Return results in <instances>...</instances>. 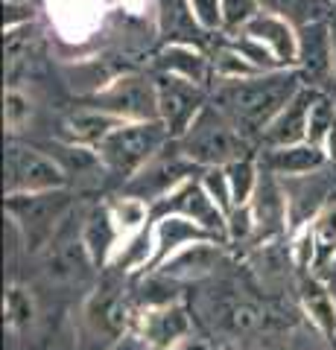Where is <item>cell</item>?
Listing matches in <instances>:
<instances>
[{
    "instance_id": "6da1fadb",
    "label": "cell",
    "mask_w": 336,
    "mask_h": 350,
    "mask_svg": "<svg viewBox=\"0 0 336 350\" xmlns=\"http://www.w3.org/2000/svg\"><path fill=\"white\" fill-rule=\"evenodd\" d=\"M301 88H305L301 73L296 68H284L272 73L248 76V79L216 82L211 91V103L252 140L263 135L266 126L281 114V108Z\"/></svg>"
},
{
    "instance_id": "7a4b0ae2",
    "label": "cell",
    "mask_w": 336,
    "mask_h": 350,
    "mask_svg": "<svg viewBox=\"0 0 336 350\" xmlns=\"http://www.w3.org/2000/svg\"><path fill=\"white\" fill-rule=\"evenodd\" d=\"M176 149L196 167H229L231 161L252 155L248 137L225 117L214 103L202 108V114L193 120V126L179 140H172Z\"/></svg>"
},
{
    "instance_id": "3957f363",
    "label": "cell",
    "mask_w": 336,
    "mask_h": 350,
    "mask_svg": "<svg viewBox=\"0 0 336 350\" xmlns=\"http://www.w3.org/2000/svg\"><path fill=\"white\" fill-rule=\"evenodd\" d=\"M170 137L167 126L161 120H140V123H120L112 135H108L96 155L103 161V170L117 175V178L129 181L132 175L153 161Z\"/></svg>"
},
{
    "instance_id": "277c9868",
    "label": "cell",
    "mask_w": 336,
    "mask_h": 350,
    "mask_svg": "<svg viewBox=\"0 0 336 350\" xmlns=\"http://www.w3.org/2000/svg\"><path fill=\"white\" fill-rule=\"evenodd\" d=\"M132 304L117 283L105 280L82 306V338L88 350H112L132 330Z\"/></svg>"
},
{
    "instance_id": "5b68a950",
    "label": "cell",
    "mask_w": 336,
    "mask_h": 350,
    "mask_svg": "<svg viewBox=\"0 0 336 350\" xmlns=\"http://www.w3.org/2000/svg\"><path fill=\"white\" fill-rule=\"evenodd\" d=\"M70 196L64 190H47V193H21L6 196V213L15 222V228L24 237L27 248L41 251L56 228L68 219Z\"/></svg>"
},
{
    "instance_id": "8992f818",
    "label": "cell",
    "mask_w": 336,
    "mask_h": 350,
    "mask_svg": "<svg viewBox=\"0 0 336 350\" xmlns=\"http://www.w3.org/2000/svg\"><path fill=\"white\" fill-rule=\"evenodd\" d=\"M82 103L114 114L126 123H140V120H158V88L155 76L140 73L138 68L120 73L112 85H105L100 94L85 96Z\"/></svg>"
},
{
    "instance_id": "52a82bcc",
    "label": "cell",
    "mask_w": 336,
    "mask_h": 350,
    "mask_svg": "<svg viewBox=\"0 0 336 350\" xmlns=\"http://www.w3.org/2000/svg\"><path fill=\"white\" fill-rule=\"evenodd\" d=\"M64 187H68V172H64V167L56 158L27 144H18V140H9L6 181H3L6 196L47 193V190H64Z\"/></svg>"
},
{
    "instance_id": "ba28073f",
    "label": "cell",
    "mask_w": 336,
    "mask_h": 350,
    "mask_svg": "<svg viewBox=\"0 0 336 350\" xmlns=\"http://www.w3.org/2000/svg\"><path fill=\"white\" fill-rule=\"evenodd\" d=\"M158 88V120L167 126L170 137L179 140L193 126V120L208 105V85L181 79L172 73H155Z\"/></svg>"
},
{
    "instance_id": "9c48e42d",
    "label": "cell",
    "mask_w": 336,
    "mask_h": 350,
    "mask_svg": "<svg viewBox=\"0 0 336 350\" xmlns=\"http://www.w3.org/2000/svg\"><path fill=\"white\" fill-rule=\"evenodd\" d=\"M296 70L301 73L305 85L313 88H324L328 82H336V32L328 18L298 27Z\"/></svg>"
},
{
    "instance_id": "30bf717a",
    "label": "cell",
    "mask_w": 336,
    "mask_h": 350,
    "mask_svg": "<svg viewBox=\"0 0 336 350\" xmlns=\"http://www.w3.org/2000/svg\"><path fill=\"white\" fill-rule=\"evenodd\" d=\"M164 213H179L184 219H190V222L202 225L205 231H211L220 243L229 239V216L220 211V204H216L208 190L202 187V181H181L176 190H170L167 196H161V199L153 204V216H164Z\"/></svg>"
},
{
    "instance_id": "8fae6325",
    "label": "cell",
    "mask_w": 336,
    "mask_h": 350,
    "mask_svg": "<svg viewBox=\"0 0 336 350\" xmlns=\"http://www.w3.org/2000/svg\"><path fill=\"white\" fill-rule=\"evenodd\" d=\"M41 266L53 283H73L94 266L82 239V222L68 225V219H64L56 228V234L50 237V243L41 248Z\"/></svg>"
},
{
    "instance_id": "7c38bea8",
    "label": "cell",
    "mask_w": 336,
    "mask_h": 350,
    "mask_svg": "<svg viewBox=\"0 0 336 350\" xmlns=\"http://www.w3.org/2000/svg\"><path fill=\"white\" fill-rule=\"evenodd\" d=\"M108 0H47V21L62 44L91 41L105 24Z\"/></svg>"
},
{
    "instance_id": "4fadbf2b",
    "label": "cell",
    "mask_w": 336,
    "mask_h": 350,
    "mask_svg": "<svg viewBox=\"0 0 336 350\" xmlns=\"http://www.w3.org/2000/svg\"><path fill=\"white\" fill-rule=\"evenodd\" d=\"M138 336L149 350H179L193 338V321L179 301L144 306L138 315Z\"/></svg>"
},
{
    "instance_id": "5bb4252c",
    "label": "cell",
    "mask_w": 336,
    "mask_h": 350,
    "mask_svg": "<svg viewBox=\"0 0 336 350\" xmlns=\"http://www.w3.org/2000/svg\"><path fill=\"white\" fill-rule=\"evenodd\" d=\"M193 167H196V163L188 161L181 152H176L172 158H167V155H161V152H158V155L149 161L144 170L129 178L126 193L140 196V199L158 202L161 196H167L170 190H176L181 181H188Z\"/></svg>"
},
{
    "instance_id": "9a60e30c",
    "label": "cell",
    "mask_w": 336,
    "mask_h": 350,
    "mask_svg": "<svg viewBox=\"0 0 336 350\" xmlns=\"http://www.w3.org/2000/svg\"><path fill=\"white\" fill-rule=\"evenodd\" d=\"M153 68L155 73H172L199 85L214 82V62L196 41H164L153 59Z\"/></svg>"
},
{
    "instance_id": "2e32d148",
    "label": "cell",
    "mask_w": 336,
    "mask_h": 350,
    "mask_svg": "<svg viewBox=\"0 0 336 350\" xmlns=\"http://www.w3.org/2000/svg\"><path fill=\"white\" fill-rule=\"evenodd\" d=\"M322 91L313 85H305L292 100L281 108V114L266 126V131L260 135L263 146H292V144H305L307 140V117L310 105Z\"/></svg>"
},
{
    "instance_id": "e0dca14e",
    "label": "cell",
    "mask_w": 336,
    "mask_h": 350,
    "mask_svg": "<svg viewBox=\"0 0 336 350\" xmlns=\"http://www.w3.org/2000/svg\"><path fill=\"white\" fill-rule=\"evenodd\" d=\"M196 239H216L211 231H205L202 225L190 222V219H184L179 213H164V216H155V225L153 231H149V262L146 269H155L161 266L172 251H179L184 245L196 243Z\"/></svg>"
},
{
    "instance_id": "ac0fdd59",
    "label": "cell",
    "mask_w": 336,
    "mask_h": 350,
    "mask_svg": "<svg viewBox=\"0 0 336 350\" xmlns=\"http://www.w3.org/2000/svg\"><path fill=\"white\" fill-rule=\"evenodd\" d=\"M120 123H126V120L82 103L62 117V140L77 144V146H88V149H100V144Z\"/></svg>"
},
{
    "instance_id": "d6986e66",
    "label": "cell",
    "mask_w": 336,
    "mask_h": 350,
    "mask_svg": "<svg viewBox=\"0 0 336 350\" xmlns=\"http://www.w3.org/2000/svg\"><path fill=\"white\" fill-rule=\"evenodd\" d=\"M240 32L257 38L260 44H266L284 68H296V59H298V27L292 24V21L260 9V12L248 21Z\"/></svg>"
},
{
    "instance_id": "ffe728a7",
    "label": "cell",
    "mask_w": 336,
    "mask_h": 350,
    "mask_svg": "<svg viewBox=\"0 0 336 350\" xmlns=\"http://www.w3.org/2000/svg\"><path fill=\"white\" fill-rule=\"evenodd\" d=\"M324 163H328L324 149L307 144V140L292 146H263V155H260V167L278 178H298V175L319 172Z\"/></svg>"
},
{
    "instance_id": "44dd1931",
    "label": "cell",
    "mask_w": 336,
    "mask_h": 350,
    "mask_svg": "<svg viewBox=\"0 0 336 350\" xmlns=\"http://www.w3.org/2000/svg\"><path fill=\"white\" fill-rule=\"evenodd\" d=\"M216 260H220L216 239H196V243L172 251L161 266H155V271L158 275H164V278H170V280H193V278L211 275Z\"/></svg>"
},
{
    "instance_id": "7402d4cb",
    "label": "cell",
    "mask_w": 336,
    "mask_h": 350,
    "mask_svg": "<svg viewBox=\"0 0 336 350\" xmlns=\"http://www.w3.org/2000/svg\"><path fill=\"white\" fill-rule=\"evenodd\" d=\"M126 70H132V64H117L114 59H100V56L77 59L73 64L64 68V73H68V85L82 96V100L85 96L100 94L105 85H112L117 76L126 73Z\"/></svg>"
},
{
    "instance_id": "603a6c76",
    "label": "cell",
    "mask_w": 336,
    "mask_h": 350,
    "mask_svg": "<svg viewBox=\"0 0 336 350\" xmlns=\"http://www.w3.org/2000/svg\"><path fill=\"white\" fill-rule=\"evenodd\" d=\"M82 239H85V248H88L94 266H103V262H108L117 254L120 237H117V228L112 219V207H94V211L85 213Z\"/></svg>"
},
{
    "instance_id": "cb8c5ba5",
    "label": "cell",
    "mask_w": 336,
    "mask_h": 350,
    "mask_svg": "<svg viewBox=\"0 0 336 350\" xmlns=\"http://www.w3.org/2000/svg\"><path fill=\"white\" fill-rule=\"evenodd\" d=\"M214 324L229 336H248L263 324V310L246 298H225L216 304Z\"/></svg>"
},
{
    "instance_id": "d4e9b609",
    "label": "cell",
    "mask_w": 336,
    "mask_h": 350,
    "mask_svg": "<svg viewBox=\"0 0 336 350\" xmlns=\"http://www.w3.org/2000/svg\"><path fill=\"white\" fill-rule=\"evenodd\" d=\"M301 306L324 336H336V301L319 278H301Z\"/></svg>"
},
{
    "instance_id": "484cf974",
    "label": "cell",
    "mask_w": 336,
    "mask_h": 350,
    "mask_svg": "<svg viewBox=\"0 0 336 350\" xmlns=\"http://www.w3.org/2000/svg\"><path fill=\"white\" fill-rule=\"evenodd\" d=\"M112 207V219H114V228H117V237H120V248H126L129 243H135V239L144 234L146 228V219L153 216V207L146 204V199H140V196H132L126 193L120 196ZM117 248V251H120Z\"/></svg>"
},
{
    "instance_id": "4316f807",
    "label": "cell",
    "mask_w": 336,
    "mask_h": 350,
    "mask_svg": "<svg viewBox=\"0 0 336 350\" xmlns=\"http://www.w3.org/2000/svg\"><path fill=\"white\" fill-rule=\"evenodd\" d=\"M3 312H6V327L12 333H27L32 324L38 321V301L29 286L24 283H9L6 298H3Z\"/></svg>"
},
{
    "instance_id": "83f0119b",
    "label": "cell",
    "mask_w": 336,
    "mask_h": 350,
    "mask_svg": "<svg viewBox=\"0 0 336 350\" xmlns=\"http://www.w3.org/2000/svg\"><path fill=\"white\" fill-rule=\"evenodd\" d=\"M263 12H272L292 21L296 27H305L310 21H319V18H328L331 12V0H257Z\"/></svg>"
},
{
    "instance_id": "f1b7e54d",
    "label": "cell",
    "mask_w": 336,
    "mask_h": 350,
    "mask_svg": "<svg viewBox=\"0 0 336 350\" xmlns=\"http://www.w3.org/2000/svg\"><path fill=\"white\" fill-rule=\"evenodd\" d=\"M214 62V82H231V79H248V76H257L263 70H257L252 62H248L240 50L234 47V44L225 38L216 53L211 56Z\"/></svg>"
},
{
    "instance_id": "f546056e",
    "label": "cell",
    "mask_w": 336,
    "mask_h": 350,
    "mask_svg": "<svg viewBox=\"0 0 336 350\" xmlns=\"http://www.w3.org/2000/svg\"><path fill=\"white\" fill-rule=\"evenodd\" d=\"M225 172H229V184H231L234 207H240V204H248V202H252V196H255L257 184H260V167H257V161H255L252 155L237 158V161H231L229 167H225Z\"/></svg>"
},
{
    "instance_id": "4dcf8cb0",
    "label": "cell",
    "mask_w": 336,
    "mask_h": 350,
    "mask_svg": "<svg viewBox=\"0 0 336 350\" xmlns=\"http://www.w3.org/2000/svg\"><path fill=\"white\" fill-rule=\"evenodd\" d=\"M313 237H316V269H331L336 260V204H328L313 219Z\"/></svg>"
},
{
    "instance_id": "1f68e13d",
    "label": "cell",
    "mask_w": 336,
    "mask_h": 350,
    "mask_svg": "<svg viewBox=\"0 0 336 350\" xmlns=\"http://www.w3.org/2000/svg\"><path fill=\"white\" fill-rule=\"evenodd\" d=\"M3 123L9 135H21L32 123V100L21 91V85H9L3 94Z\"/></svg>"
},
{
    "instance_id": "d6a6232c",
    "label": "cell",
    "mask_w": 336,
    "mask_h": 350,
    "mask_svg": "<svg viewBox=\"0 0 336 350\" xmlns=\"http://www.w3.org/2000/svg\"><path fill=\"white\" fill-rule=\"evenodd\" d=\"M333 123H336V103L328 100L324 94H319L316 100H313L310 117H307V144L322 146Z\"/></svg>"
},
{
    "instance_id": "836d02e7",
    "label": "cell",
    "mask_w": 336,
    "mask_h": 350,
    "mask_svg": "<svg viewBox=\"0 0 336 350\" xmlns=\"http://www.w3.org/2000/svg\"><path fill=\"white\" fill-rule=\"evenodd\" d=\"M222 3V36L240 32L260 12L257 0H220Z\"/></svg>"
},
{
    "instance_id": "e575fe53",
    "label": "cell",
    "mask_w": 336,
    "mask_h": 350,
    "mask_svg": "<svg viewBox=\"0 0 336 350\" xmlns=\"http://www.w3.org/2000/svg\"><path fill=\"white\" fill-rule=\"evenodd\" d=\"M202 187L208 190V196L220 204V211L225 216L234 211V196H231V184H229V172H225V167H208L205 170Z\"/></svg>"
},
{
    "instance_id": "d590c367",
    "label": "cell",
    "mask_w": 336,
    "mask_h": 350,
    "mask_svg": "<svg viewBox=\"0 0 336 350\" xmlns=\"http://www.w3.org/2000/svg\"><path fill=\"white\" fill-rule=\"evenodd\" d=\"M38 21V6L32 0H3V32L36 24Z\"/></svg>"
},
{
    "instance_id": "8d00e7d4",
    "label": "cell",
    "mask_w": 336,
    "mask_h": 350,
    "mask_svg": "<svg viewBox=\"0 0 336 350\" xmlns=\"http://www.w3.org/2000/svg\"><path fill=\"white\" fill-rule=\"evenodd\" d=\"M257 234V219L252 204H240L229 213V239L231 243H246L248 237Z\"/></svg>"
},
{
    "instance_id": "74e56055",
    "label": "cell",
    "mask_w": 336,
    "mask_h": 350,
    "mask_svg": "<svg viewBox=\"0 0 336 350\" xmlns=\"http://www.w3.org/2000/svg\"><path fill=\"white\" fill-rule=\"evenodd\" d=\"M196 24L205 32H222V3L220 0H188Z\"/></svg>"
},
{
    "instance_id": "f35d334b",
    "label": "cell",
    "mask_w": 336,
    "mask_h": 350,
    "mask_svg": "<svg viewBox=\"0 0 336 350\" xmlns=\"http://www.w3.org/2000/svg\"><path fill=\"white\" fill-rule=\"evenodd\" d=\"M322 149H324V155H328V161L336 163V123L331 126V131H328V137H324Z\"/></svg>"
},
{
    "instance_id": "ab89813d",
    "label": "cell",
    "mask_w": 336,
    "mask_h": 350,
    "mask_svg": "<svg viewBox=\"0 0 336 350\" xmlns=\"http://www.w3.org/2000/svg\"><path fill=\"white\" fill-rule=\"evenodd\" d=\"M112 350H135V347L129 345V342H120V345H117V347H112Z\"/></svg>"
},
{
    "instance_id": "60d3db41",
    "label": "cell",
    "mask_w": 336,
    "mask_h": 350,
    "mask_svg": "<svg viewBox=\"0 0 336 350\" xmlns=\"http://www.w3.org/2000/svg\"><path fill=\"white\" fill-rule=\"evenodd\" d=\"M331 269H333V278H336V260H333V266H331Z\"/></svg>"
},
{
    "instance_id": "b9f144b4",
    "label": "cell",
    "mask_w": 336,
    "mask_h": 350,
    "mask_svg": "<svg viewBox=\"0 0 336 350\" xmlns=\"http://www.w3.org/2000/svg\"><path fill=\"white\" fill-rule=\"evenodd\" d=\"M331 3H336V0H331Z\"/></svg>"
},
{
    "instance_id": "7bdbcfd3",
    "label": "cell",
    "mask_w": 336,
    "mask_h": 350,
    "mask_svg": "<svg viewBox=\"0 0 336 350\" xmlns=\"http://www.w3.org/2000/svg\"><path fill=\"white\" fill-rule=\"evenodd\" d=\"M333 32H336V27H333Z\"/></svg>"
},
{
    "instance_id": "ee69618b",
    "label": "cell",
    "mask_w": 336,
    "mask_h": 350,
    "mask_svg": "<svg viewBox=\"0 0 336 350\" xmlns=\"http://www.w3.org/2000/svg\"><path fill=\"white\" fill-rule=\"evenodd\" d=\"M333 103H336V100H333Z\"/></svg>"
}]
</instances>
